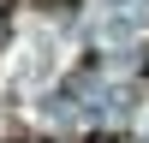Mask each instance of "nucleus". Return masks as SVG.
Listing matches in <instances>:
<instances>
[{
	"label": "nucleus",
	"mask_w": 149,
	"mask_h": 143,
	"mask_svg": "<svg viewBox=\"0 0 149 143\" xmlns=\"http://www.w3.org/2000/svg\"><path fill=\"white\" fill-rule=\"evenodd\" d=\"M36 6H42V12H72L78 0H36Z\"/></svg>",
	"instance_id": "nucleus-1"
},
{
	"label": "nucleus",
	"mask_w": 149,
	"mask_h": 143,
	"mask_svg": "<svg viewBox=\"0 0 149 143\" xmlns=\"http://www.w3.org/2000/svg\"><path fill=\"white\" fill-rule=\"evenodd\" d=\"M84 143H119V137H113V131H90Z\"/></svg>",
	"instance_id": "nucleus-2"
},
{
	"label": "nucleus",
	"mask_w": 149,
	"mask_h": 143,
	"mask_svg": "<svg viewBox=\"0 0 149 143\" xmlns=\"http://www.w3.org/2000/svg\"><path fill=\"white\" fill-rule=\"evenodd\" d=\"M12 12H18V0H0V18H12Z\"/></svg>",
	"instance_id": "nucleus-3"
},
{
	"label": "nucleus",
	"mask_w": 149,
	"mask_h": 143,
	"mask_svg": "<svg viewBox=\"0 0 149 143\" xmlns=\"http://www.w3.org/2000/svg\"><path fill=\"white\" fill-rule=\"evenodd\" d=\"M0 143H18V137H0Z\"/></svg>",
	"instance_id": "nucleus-4"
}]
</instances>
